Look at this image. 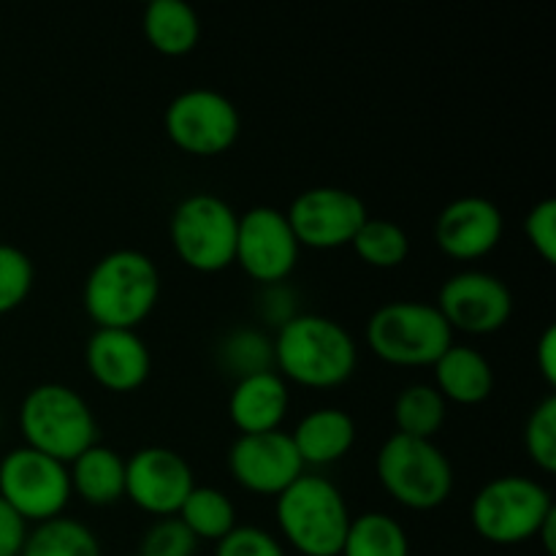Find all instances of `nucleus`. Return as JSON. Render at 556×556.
Returning a JSON list of instances; mask_svg holds the SVG:
<instances>
[{
    "label": "nucleus",
    "instance_id": "nucleus-6",
    "mask_svg": "<svg viewBox=\"0 0 556 556\" xmlns=\"http://www.w3.org/2000/svg\"><path fill=\"white\" fill-rule=\"evenodd\" d=\"M367 345L391 367H432L454 345V329L434 304L389 302L367 320Z\"/></svg>",
    "mask_w": 556,
    "mask_h": 556
},
{
    "label": "nucleus",
    "instance_id": "nucleus-25",
    "mask_svg": "<svg viewBox=\"0 0 556 556\" xmlns=\"http://www.w3.org/2000/svg\"><path fill=\"white\" fill-rule=\"evenodd\" d=\"M445 416H448V402L432 383L405 386L394 400L396 432L407 438L432 440L443 429Z\"/></svg>",
    "mask_w": 556,
    "mask_h": 556
},
{
    "label": "nucleus",
    "instance_id": "nucleus-2",
    "mask_svg": "<svg viewBox=\"0 0 556 556\" xmlns=\"http://www.w3.org/2000/svg\"><path fill=\"white\" fill-rule=\"evenodd\" d=\"M161 299V271L141 250H112L87 275L81 302L98 329H136Z\"/></svg>",
    "mask_w": 556,
    "mask_h": 556
},
{
    "label": "nucleus",
    "instance_id": "nucleus-24",
    "mask_svg": "<svg viewBox=\"0 0 556 556\" xmlns=\"http://www.w3.org/2000/svg\"><path fill=\"white\" fill-rule=\"evenodd\" d=\"M20 556H103V548L90 527L71 516H58L27 530Z\"/></svg>",
    "mask_w": 556,
    "mask_h": 556
},
{
    "label": "nucleus",
    "instance_id": "nucleus-15",
    "mask_svg": "<svg viewBox=\"0 0 556 556\" xmlns=\"http://www.w3.org/2000/svg\"><path fill=\"white\" fill-rule=\"evenodd\" d=\"M228 470L242 489L264 497H277L304 476V462L291 432L239 434L228 448Z\"/></svg>",
    "mask_w": 556,
    "mask_h": 556
},
{
    "label": "nucleus",
    "instance_id": "nucleus-31",
    "mask_svg": "<svg viewBox=\"0 0 556 556\" xmlns=\"http://www.w3.org/2000/svg\"><path fill=\"white\" fill-rule=\"evenodd\" d=\"M195 552H199V541L177 516L152 521L141 535L139 546V556H195Z\"/></svg>",
    "mask_w": 556,
    "mask_h": 556
},
{
    "label": "nucleus",
    "instance_id": "nucleus-3",
    "mask_svg": "<svg viewBox=\"0 0 556 556\" xmlns=\"http://www.w3.org/2000/svg\"><path fill=\"white\" fill-rule=\"evenodd\" d=\"M275 516L288 546L302 556H340L353 519L340 489L313 472L277 494Z\"/></svg>",
    "mask_w": 556,
    "mask_h": 556
},
{
    "label": "nucleus",
    "instance_id": "nucleus-22",
    "mask_svg": "<svg viewBox=\"0 0 556 556\" xmlns=\"http://www.w3.org/2000/svg\"><path fill=\"white\" fill-rule=\"evenodd\" d=\"M141 27L150 47L166 58H182L193 52L201 36L199 14L182 0H152L144 9Z\"/></svg>",
    "mask_w": 556,
    "mask_h": 556
},
{
    "label": "nucleus",
    "instance_id": "nucleus-27",
    "mask_svg": "<svg viewBox=\"0 0 556 556\" xmlns=\"http://www.w3.org/2000/svg\"><path fill=\"white\" fill-rule=\"evenodd\" d=\"M358 258L375 269H396L410 255V237L405 228L386 217H367L362 231L351 242Z\"/></svg>",
    "mask_w": 556,
    "mask_h": 556
},
{
    "label": "nucleus",
    "instance_id": "nucleus-19",
    "mask_svg": "<svg viewBox=\"0 0 556 556\" xmlns=\"http://www.w3.org/2000/svg\"><path fill=\"white\" fill-rule=\"evenodd\" d=\"M304 467H326L345 459L356 443V421L340 407L309 410L291 432Z\"/></svg>",
    "mask_w": 556,
    "mask_h": 556
},
{
    "label": "nucleus",
    "instance_id": "nucleus-32",
    "mask_svg": "<svg viewBox=\"0 0 556 556\" xmlns=\"http://www.w3.org/2000/svg\"><path fill=\"white\" fill-rule=\"evenodd\" d=\"M215 556H288L282 543L261 527H233L215 543Z\"/></svg>",
    "mask_w": 556,
    "mask_h": 556
},
{
    "label": "nucleus",
    "instance_id": "nucleus-12",
    "mask_svg": "<svg viewBox=\"0 0 556 556\" xmlns=\"http://www.w3.org/2000/svg\"><path fill=\"white\" fill-rule=\"evenodd\" d=\"M299 242L286 212L275 206H253L239 215L233 264L242 266L250 280L277 286L291 277L299 264Z\"/></svg>",
    "mask_w": 556,
    "mask_h": 556
},
{
    "label": "nucleus",
    "instance_id": "nucleus-34",
    "mask_svg": "<svg viewBox=\"0 0 556 556\" xmlns=\"http://www.w3.org/2000/svg\"><path fill=\"white\" fill-rule=\"evenodd\" d=\"M25 538L27 525L0 500V556H20Z\"/></svg>",
    "mask_w": 556,
    "mask_h": 556
},
{
    "label": "nucleus",
    "instance_id": "nucleus-33",
    "mask_svg": "<svg viewBox=\"0 0 556 556\" xmlns=\"http://www.w3.org/2000/svg\"><path fill=\"white\" fill-rule=\"evenodd\" d=\"M525 233L546 264L556 261V201L543 199L527 212Z\"/></svg>",
    "mask_w": 556,
    "mask_h": 556
},
{
    "label": "nucleus",
    "instance_id": "nucleus-8",
    "mask_svg": "<svg viewBox=\"0 0 556 556\" xmlns=\"http://www.w3.org/2000/svg\"><path fill=\"white\" fill-rule=\"evenodd\" d=\"M239 215L215 193L185 195L168 223L174 253L188 269L215 275L233 264Z\"/></svg>",
    "mask_w": 556,
    "mask_h": 556
},
{
    "label": "nucleus",
    "instance_id": "nucleus-5",
    "mask_svg": "<svg viewBox=\"0 0 556 556\" xmlns=\"http://www.w3.org/2000/svg\"><path fill=\"white\" fill-rule=\"evenodd\" d=\"M380 486L410 510H434L454 492V467L434 440L391 434L375 456Z\"/></svg>",
    "mask_w": 556,
    "mask_h": 556
},
{
    "label": "nucleus",
    "instance_id": "nucleus-10",
    "mask_svg": "<svg viewBox=\"0 0 556 556\" xmlns=\"http://www.w3.org/2000/svg\"><path fill=\"white\" fill-rule=\"evenodd\" d=\"M163 128L177 150L195 157H215L237 144L242 117L228 96L212 87H193L168 103Z\"/></svg>",
    "mask_w": 556,
    "mask_h": 556
},
{
    "label": "nucleus",
    "instance_id": "nucleus-36",
    "mask_svg": "<svg viewBox=\"0 0 556 556\" xmlns=\"http://www.w3.org/2000/svg\"><path fill=\"white\" fill-rule=\"evenodd\" d=\"M538 541H543V546H546L548 554L556 552V514L541 527V532H538Z\"/></svg>",
    "mask_w": 556,
    "mask_h": 556
},
{
    "label": "nucleus",
    "instance_id": "nucleus-23",
    "mask_svg": "<svg viewBox=\"0 0 556 556\" xmlns=\"http://www.w3.org/2000/svg\"><path fill=\"white\" fill-rule=\"evenodd\" d=\"M340 556H410V538L394 516L367 510L351 519Z\"/></svg>",
    "mask_w": 556,
    "mask_h": 556
},
{
    "label": "nucleus",
    "instance_id": "nucleus-13",
    "mask_svg": "<svg viewBox=\"0 0 556 556\" xmlns=\"http://www.w3.org/2000/svg\"><path fill=\"white\" fill-rule=\"evenodd\" d=\"M193 489V467L166 445H147L125 459V497L155 519L177 516Z\"/></svg>",
    "mask_w": 556,
    "mask_h": 556
},
{
    "label": "nucleus",
    "instance_id": "nucleus-29",
    "mask_svg": "<svg viewBox=\"0 0 556 556\" xmlns=\"http://www.w3.org/2000/svg\"><path fill=\"white\" fill-rule=\"evenodd\" d=\"M525 448L532 465L543 472L556 470V396L548 394L546 400L532 407L525 427Z\"/></svg>",
    "mask_w": 556,
    "mask_h": 556
},
{
    "label": "nucleus",
    "instance_id": "nucleus-18",
    "mask_svg": "<svg viewBox=\"0 0 556 556\" xmlns=\"http://www.w3.org/2000/svg\"><path fill=\"white\" fill-rule=\"evenodd\" d=\"M288 407H291V391L275 369L239 378L228 396V418L239 434L275 432L286 421Z\"/></svg>",
    "mask_w": 556,
    "mask_h": 556
},
{
    "label": "nucleus",
    "instance_id": "nucleus-9",
    "mask_svg": "<svg viewBox=\"0 0 556 556\" xmlns=\"http://www.w3.org/2000/svg\"><path fill=\"white\" fill-rule=\"evenodd\" d=\"M71 494L68 465L27 445L11 448L0 459V500L22 521L43 525L65 516Z\"/></svg>",
    "mask_w": 556,
    "mask_h": 556
},
{
    "label": "nucleus",
    "instance_id": "nucleus-1",
    "mask_svg": "<svg viewBox=\"0 0 556 556\" xmlns=\"http://www.w3.org/2000/svg\"><path fill=\"white\" fill-rule=\"evenodd\" d=\"M275 372L304 389H334L351 380L358 348L351 331L326 315L299 313L277 329Z\"/></svg>",
    "mask_w": 556,
    "mask_h": 556
},
{
    "label": "nucleus",
    "instance_id": "nucleus-35",
    "mask_svg": "<svg viewBox=\"0 0 556 556\" xmlns=\"http://www.w3.org/2000/svg\"><path fill=\"white\" fill-rule=\"evenodd\" d=\"M538 367L548 386L556 383V326H546L538 340Z\"/></svg>",
    "mask_w": 556,
    "mask_h": 556
},
{
    "label": "nucleus",
    "instance_id": "nucleus-11",
    "mask_svg": "<svg viewBox=\"0 0 556 556\" xmlns=\"http://www.w3.org/2000/svg\"><path fill=\"white\" fill-rule=\"evenodd\" d=\"M299 248L337 250L351 248L367 223L369 212L356 193L345 188H309L291 201L286 212Z\"/></svg>",
    "mask_w": 556,
    "mask_h": 556
},
{
    "label": "nucleus",
    "instance_id": "nucleus-16",
    "mask_svg": "<svg viewBox=\"0 0 556 556\" xmlns=\"http://www.w3.org/2000/svg\"><path fill=\"white\" fill-rule=\"evenodd\" d=\"M505 231L503 212L483 195H462L443 206L434 223V242L448 258L476 261L492 253Z\"/></svg>",
    "mask_w": 556,
    "mask_h": 556
},
{
    "label": "nucleus",
    "instance_id": "nucleus-20",
    "mask_svg": "<svg viewBox=\"0 0 556 556\" xmlns=\"http://www.w3.org/2000/svg\"><path fill=\"white\" fill-rule=\"evenodd\" d=\"M434 367V389L454 405H481L492 396L494 369L481 351L470 345H451Z\"/></svg>",
    "mask_w": 556,
    "mask_h": 556
},
{
    "label": "nucleus",
    "instance_id": "nucleus-7",
    "mask_svg": "<svg viewBox=\"0 0 556 556\" xmlns=\"http://www.w3.org/2000/svg\"><path fill=\"white\" fill-rule=\"evenodd\" d=\"M554 514L552 492L527 476L494 478L470 503L472 527L494 546H519L532 541Z\"/></svg>",
    "mask_w": 556,
    "mask_h": 556
},
{
    "label": "nucleus",
    "instance_id": "nucleus-26",
    "mask_svg": "<svg viewBox=\"0 0 556 556\" xmlns=\"http://www.w3.org/2000/svg\"><path fill=\"white\" fill-rule=\"evenodd\" d=\"M177 519L193 532L195 541H223L237 527V508L231 497L215 486H195L179 508Z\"/></svg>",
    "mask_w": 556,
    "mask_h": 556
},
{
    "label": "nucleus",
    "instance_id": "nucleus-30",
    "mask_svg": "<svg viewBox=\"0 0 556 556\" xmlns=\"http://www.w3.org/2000/svg\"><path fill=\"white\" fill-rule=\"evenodd\" d=\"M36 269L25 250L0 242V315L14 313L33 291Z\"/></svg>",
    "mask_w": 556,
    "mask_h": 556
},
{
    "label": "nucleus",
    "instance_id": "nucleus-28",
    "mask_svg": "<svg viewBox=\"0 0 556 556\" xmlns=\"http://www.w3.org/2000/svg\"><path fill=\"white\" fill-rule=\"evenodd\" d=\"M217 356H220L223 369L237 375V380L275 369V345H271V340L264 331L250 329V326L233 329L220 342Z\"/></svg>",
    "mask_w": 556,
    "mask_h": 556
},
{
    "label": "nucleus",
    "instance_id": "nucleus-21",
    "mask_svg": "<svg viewBox=\"0 0 556 556\" xmlns=\"http://www.w3.org/2000/svg\"><path fill=\"white\" fill-rule=\"evenodd\" d=\"M71 494L92 508H109L125 497V459L109 445H90L68 465Z\"/></svg>",
    "mask_w": 556,
    "mask_h": 556
},
{
    "label": "nucleus",
    "instance_id": "nucleus-4",
    "mask_svg": "<svg viewBox=\"0 0 556 556\" xmlns=\"http://www.w3.org/2000/svg\"><path fill=\"white\" fill-rule=\"evenodd\" d=\"M20 432L27 448L71 465L98 443V421L79 391L63 383L33 386L20 405Z\"/></svg>",
    "mask_w": 556,
    "mask_h": 556
},
{
    "label": "nucleus",
    "instance_id": "nucleus-37",
    "mask_svg": "<svg viewBox=\"0 0 556 556\" xmlns=\"http://www.w3.org/2000/svg\"><path fill=\"white\" fill-rule=\"evenodd\" d=\"M128 556H139V554H128Z\"/></svg>",
    "mask_w": 556,
    "mask_h": 556
},
{
    "label": "nucleus",
    "instance_id": "nucleus-14",
    "mask_svg": "<svg viewBox=\"0 0 556 556\" xmlns=\"http://www.w3.org/2000/svg\"><path fill=\"white\" fill-rule=\"evenodd\" d=\"M454 331L483 337L503 329L514 315V293L500 280L481 269H465L451 275L440 286L438 304Z\"/></svg>",
    "mask_w": 556,
    "mask_h": 556
},
{
    "label": "nucleus",
    "instance_id": "nucleus-17",
    "mask_svg": "<svg viewBox=\"0 0 556 556\" xmlns=\"http://www.w3.org/2000/svg\"><path fill=\"white\" fill-rule=\"evenodd\" d=\"M85 364L90 378L112 394L141 389L152 372V356L136 329H96L87 340Z\"/></svg>",
    "mask_w": 556,
    "mask_h": 556
}]
</instances>
